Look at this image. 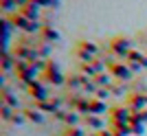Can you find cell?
<instances>
[{"label":"cell","instance_id":"obj_1","mask_svg":"<svg viewBox=\"0 0 147 136\" xmlns=\"http://www.w3.org/2000/svg\"><path fill=\"white\" fill-rule=\"evenodd\" d=\"M112 50L117 53L119 57H123V59H127L129 53H132V42H129L127 37H117L114 42H112Z\"/></svg>","mask_w":147,"mask_h":136},{"label":"cell","instance_id":"obj_16","mask_svg":"<svg viewBox=\"0 0 147 136\" xmlns=\"http://www.w3.org/2000/svg\"><path fill=\"white\" fill-rule=\"evenodd\" d=\"M110 88H105V90H103V88H99V90H97V99H101V101H105V99H110Z\"/></svg>","mask_w":147,"mask_h":136},{"label":"cell","instance_id":"obj_9","mask_svg":"<svg viewBox=\"0 0 147 136\" xmlns=\"http://www.w3.org/2000/svg\"><path fill=\"white\" fill-rule=\"evenodd\" d=\"M94 79H97V86L99 88H112V75H108V73H101V75H99V77H94Z\"/></svg>","mask_w":147,"mask_h":136},{"label":"cell","instance_id":"obj_18","mask_svg":"<svg viewBox=\"0 0 147 136\" xmlns=\"http://www.w3.org/2000/svg\"><path fill=\"white\" fill-rule=\"evenodd\" d=\"M11 66H13V59L9 57V53H5V59H2V68H5V70H11Z\"/></svg>","mask_w":147,"mask_h":136},{"label":"cell","instance_id":"obj_17","mask_svg":"<svg viewBox=\"0 0 147 136\" xmlns=\"http://www.w3.org/2000/svg\"><path fill=\"white\" fill-rule=\"evenodd\" d=\"M66 136H86L81 127H68L66 130Z\"/></svg>","mask_w":147,"mask_h":136},{"label":"cell","instance_id":"obj_4","mask_svg":"<svg viewBox=\"0 0 147 136\" xmlns=\"http://www.w3.org/2000/svg\"><path fill=\"white\" fill-rule=\"evenodd\" d=\"M127 108H129L132 112H145V108H147V97H143V94H129Z\"/></svg>","mask_w":147,"mask_h":136},{"label":"cell","instance_id":"obj_19","mask_svg":"<svg viewBox=\"0 0 147 136\" xmlns=\"http://www.w3.org/2000/svg\"><path fill=\"white\" fill-rule=\"evenodd\" d=\"M2 118H5V121H7V118H11V108L5 105V103H2Z\"/></svg>","mask_w":147,"mask_h":136},{"label":"cell","instance_id":"obj_13","mask_svg":"<svg viewBox=\"0 0 147 136\" xmlns=\"http://www.w3.org/2000/svg\"><path fill=\"white\" fill-rule=\"evenodd\" d=\"M64 121L68 123V127H77V123H79V114H77V112H68Z\"/></svg>","mask_w":147,"mask_h":136},{"label":"cell","instance_id":"obj_15","mask_svg":"<svg viewBox=\"0 0 147 136\" xmlns=\"http://www.w3.org/2000/svg\"><path fill=\"white\" fill-rule=\"evenodd\" d=\"M2 9L5 11H13V9H18V2L16 0H2Z\"/></svg>","mask_w":147,"mask_h":136},{"label":"cell","instance_id":"obj_12","mask_svg":"<svg viewBox=\"0 0 147 136\" xmlns=\"http://www.w3.org/2000/svg\"><path fill=\"white\" fill-rule=\"evenodd\" d=\"M86 123L90 125L92 130H103V121H101L99 116H92V114H88V116H86Z\"/></svg>","mask_w":147,"mask_h":136},{"label":"cell","instance_id":"obj_21","mask_svg":"<svg viewBox=\"0 0 147 136\" xmlns=\"http://www.w3.org/2000/svg\"><path fill=\"white\" fill-rule=\"evenodd\" d=\"M114 136H125V134H121V132H114Z\"/></svg>","mask_w":147,"mask_h":136},{"label":"cell","instance_id":"obj_5","mask_svg":"<svg viewBox=\"0 0 147 136\" xmlns=\"http://www.w3.org/2000/svg\"><path fill=\"white\" fill-rule=\"evenodd\" d=\"M31 94L35 97V101H49L51 99V97H49V88L44 86L40 79H37L35 83H31Z\"/></svg>","mask_w":147,"mask_h":136},{"label":"cell","instance_id":"obj_3","mask_svg":"<svg viewBox=\"0 0 147 136\" xmlns=\"http://www.w3.org/2000/svg\"><path fill=\"white\" fill-rule=\"evenodd\" d=\"M110 70L114 77H119L121 81H129L132 79V70H129L125 64H117V62H110Z\"/></svg>","mask_w":147,"mask_h":136},{"label":"cell","instance_id":"obj_10","mask_svg":"<svg viewBox=\"0 0 147 136\" xmlns=\"http://www.w3.org/2000/svg\"><path fill=\"white\" fill-rule=\"evenodd\" d=\"M2 103L9 105V108H18V99H16V97H13L7 88H5V92H2Z\"/></svg>","mask_w":147,"mask_h":136},{"label":"cell","instance_id":"obj_2","mask_svg":"<svg viewBox=\"0 0 147 136\" xmlns=\"http://www.w3.org/2000/svg\"><path fill=\"white\" fill-rule=\"evenodd\" d=\"M44 77L49 79V83H55V86H59L61 81H64V75H61L59 66H57L55 62H46V70H44Z\"/></svg>","mask_w":147,"mask_h":136},{"label":"cell","instance_id":"obj_14","mask_svg":"<svg viewBox=\"0 0 147 136\" xmlns=\"http://www.w3.org/2000/svg\"><path fill=\"white\" fill-rule=\"evenodd\" d=\"M132 132H134V134H143V132H145V123H138V121H132Z\"/></svg>","mask_w":147,"mask_h":136},{"label":"cell","instance_id":"obj_11","mask_svg":"<svg viewBox=\"0 0 147 136\" xmlns=\"http://www.w3.org/2000/svg\"><path fill=\"white\" fill-rule=\"evenodd\" d=\"M24 114H26L29 121H35V123H42V121H44V114L37 110V108H35V110H24Z\"/></svg>","mask_w":147,"mask_h":136},{"label":"cell","instance_id":"obj_8","mask_svg":"<svg viewBox=\"0 0 147 136\" xmlns=\"http://www.w3.org/2000/svg\"><path fill=\"white\" fill-rule=\"evenodd\" d=\"M90 114H101V112H105V103L101 99H90Z\"/></svg>","mask_w":147,"mask_h":136},{"label":"cell","instance_id":"obj_20","mask_svg":"<svg viewBox=\"0 0 147 136\" xmlns=\"http://www.w3.org/2000/svg\"><path fill=\"white\" fill-rule=\"evenodd\" d=\"M110 92H112V94H121V92H123V86H112Z\"/></svg>","mask_w":147,"mask_h":136},{"label":"cell","instance_id":"obj_7","mask_svg":"<svg viewBox=\"0 0 147 136\" xmlns=\"http://www.w3.org/2000/svg\"><path fill=\"white\" fill-rule=\"evenodd\" d=\"M42 37L46 40V44L49 42H57V40H59V33H57V29H53V26H44L42 29Z\"/></svg>","mask_w":147,"mask_h":136},{"label":"cell","instance_id":"obj_6","mask_svg":"<svg viewBox=\"0 0 147 136\" xmlns=\"http://www.w3.org/2000/svg\"><path fill=\"white\" fill-rule=\"evenodd\" d=\"M20 13L26 20H31V22H40V7H35V5H29L24 9H20Z\"/></svg>","mask_w":147,"mask_h":136}]
</instances>
